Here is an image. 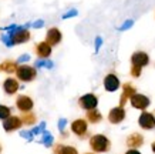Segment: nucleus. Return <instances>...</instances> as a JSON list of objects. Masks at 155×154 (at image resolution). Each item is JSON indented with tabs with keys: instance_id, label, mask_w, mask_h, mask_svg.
<instances>
[{
	"instance_id": "f257e3e1",
	"label": "nucleus",
	"mask_w": 155,
	"mask_h": 154,
	"mask_svg": "<svg viewBox=\"0 0 155 154\" xmlns=\"http://www.w3.org/2000/svg\"><path fill=\"white\" fill-rule=\"evenodd\" d=\"M150 63V57L145 51H135L131 56V76L134 77H140L141 70L148 66Z\"/></svg>"
},
{
	"instance_id": "f03ea898",
	"label": "nucleus",
	"mask_w": 155,
	"mask_h": 154,
	"mask_svg": "<svg viewBox=\"0 0 155 154\" xmlns=\"http://www.w3.org/2000/svg\"><path fill=\"white\" fill-rule=\"evenodd\" d=\"M90 145L91 149L97 151V153H104V151H108L110 147H111V143L105 135L103 134H95L90 139Z\"/></svg>"
},
{
	"instance_id": "7ed1b4c3",
	"label": "nucleus",
	"mask_w": 155,
	"mask_h": 154,
	"mask_svg": "<svg viewBox=\"0 0 155 154\" xmlns=\"http://www.w3.org/2000/svg\"><path fill=\"white\" fill-rule=\"evenodd\" d=\"M12 39V43L14 44H21V43H26L30 40V32L24 26H17V29H14L13 32L7 33Z\"/></svg>"
},
{
	"instance_id": "20e7f679",
	"label": "nucleus",
	"mask_w": 155,
	"mask_h": 154,
	"mask_svg": "<svg viewBox=\"0 0 155 154\" xmlns=\"http://www.w3.org/2000/svg\"><path fill=\"white\" fill-rule=\"evenodd\" d=\"M16 74H17V79L21 80V81H31V80L36 79V69L34 67H30V66H19L16 69Z\"/></svg>"
},
{
	"instance_id": "39448f33",
	"label": "nucleus",
	"mask_w": 155,
	"mask_h": 154,
	"mask_svg": "<svg viewBox=\"0 0 155 154\" xmlns=\"http://www.w3.org/2000/svg\"><path fill=\"white\" fill-rule=\"evenodd\" d=\"M138 124L144 130H152L155 128V116L148 111H142L138 118Z\"/></svg>"
},
{
	"instance_id": "423d86ee",
	"label": "nucleus",
	"mask_w": 155,
	"mask_h": 154,
	"mask_svg": "<svg viewBox=\"0 0 155 154\" xmlns=\"http://www.w3.org/2000/svg\"><path fill=\"white\" fill-rule=\"evenodd\" d=\"M78 104H80L81 108L84 110H93V108H97V104H98V98L95 97L94 94H84L81 96L80 100H78Z\"/></svg>"
},
{
	"instance_id": "0eeeda50",
	"label": "nucleus",
	"mask_w": 155,
	"mask_h": 154,
	"mask_svg": "<svg viewBox=\"0 0 155 154\" xmlns=\"http://www.w3.org/2000/svg\"><path fill=\"white\" fill-rule=\"evenodd\" d=\"M130 101H131V106L132 107L138 108V110H145L148 106H150V98L144 96V94H138L135 93L130 98Z\"/></svg>"
},
{
	"instance_id": "6e6552de",
	"label": "nucleus",
	"mask_w": 155,
	"mask_h": 154,
	"mask_svg": "<svg viewBox=\"0 0 155 154\" xmlns=\"http://www.w3.org/2000/svg\"><path fill=\"white\" fill-rule=\"evenodd\" d=\"M124 118H125V110L121 106H117V107L111 108V111L108 114V120H110V123H113V124L121 123Z\"/></svg>"
},
{
	"instance_id": "1a4fd4ad",
	"label": "nucleus",
	"mask_w": 155,
	"mask_h": 154,
	"mask_svg": "<svg viewBox=\"0 0 155 154\" xmlns=\"http://www.w3.org/2000/svg\"><path fill=\"white\" fill-rule=\"evenodd\" d=\"M21 124H23V121H21V118H20V117L9 116L7 118H5V121H3V128H5L6 131H13V130L20 128Z\"/></svg>"
},
{
	"instance_id": "9d476101",
	"label": "nucleus",
	"mask_w": 155,
	"mask_h": 154,
	"mask_svg": "<svg viewBox=\"0 0 155 154\" xmlns=\"http://www.w3.org/2000/svg\"><path fill=\"white\" fill-rule=\"evenodd\" d=\"M61 32L58 30L57 27H51L50 30L47 32V34H46V43L47 44H50V46H56V44H58V43L61 42Z\"/></svg>"
},
{
	"instance_id": "9b49d317",
	"label": "nucleus",
	"mask_w": 155,
	"mask_h": 154,
	"mask_svg": "<svg viewBox=\"0 0 155 154\" xmlns=\"http://www.w3.org/2000/svg\"><path fill=\"white\" fill-rule=\"evenodd\" d=\"M135 93H137V90H135V87H134L131 83L124 84V86H122V94H121V100H120V106L124 107V104L127 103L128 98H131Z\"/></svg>"
},
{
	"instance_id": "f8f14e48",
	"label": "nucleus",
	"mask_w": 155,
	"mask_h": 154,
	"mask_svg": "<svg viewBox=\"0 0 155 154\" xmlns=\"http://www.w3.org/2000/svg\"><path fill=\"white\" fill-rule=\"evenodd\" d=\"M16 106L23 113H27L33 108V100L30 97H27V96H19L17 100H16Z\"/></svg>"
},
{
	"instance_id": "ddd939ff",
	"label": "nucleus",
	"mask_w": 155,
	"mask_h": 154,
	"mask_svg": "<svg viewBox=\"0 0 155 154\" xmlns=\"http://www.w3.org/2000/svg\"><path fill=\"white\" fill-rule=\"evenodd\" d=\"M104 87H105V90L107 91H115V90H118V87H120V80H118V77L115 74H107L105 76V79H104Z\"/></svg>"
},
{
	"instance_id": "4468645a",
	"label": "nucleus",
	"mask_w": 155,
	"mask_h": 154,
	"mask_svg": "<svg viewBox=\"0 0 155 154\" xmlns=\"http://www.w3.org/2000/svg\"><path fill=\"white\" fill-rule=\"evenodd\" d=\"M71 130H73L74 134L78 135V137H83V135L87 133V121L83 120V118L75 120V121H73V124H71Z\"/></svg>"
},
{
	"instance_id": "2eb2a0df",
	"label": "nucleus",
	"mask_w": 155,
	"mask_h": 154,
	"mask_svg": "<svg viewBox=\"0 0 155 154\" xmlns=\"http://www.w3.org/2000/svg\"><path fill=\"white\" fill-rule=\"evenodd\" d=\"M142 144H144V137L140 133H132L131 135L127 137V145L130 149H137Z\"/></svg>"
},
{
	"instance_id": "dca6fc26",
	"label": "nucleus",
	"mask_w": 155,
	"mask_h": 154,
	"mask_svg": "<svg viewBox=\"0 0 155 154\" xmlns=\"http://www.w3.org/2000/svg\"><path fill=\"white\" fill-rule=\"evenodd\" d=\"M36 53H37L38 57H41V59H47V57L51 54V46L47 44L46 42L38 43L37 46H36Z\"/></svg>"
},
{
	"instance_id": "f3484780",
	"label": "nucleus",
	"mask_w": 155,
	"mask_h": 154,
	"mask_svg": "<svg viewBox=\"0 0 155 154\" xmlns=\"http://www.w3.org/2000/svg\"><path fill=\"white\" fill-rule=\"evenodd\" d=\"M3 89H5V91L7 94H14L20 89V86L16 79H6L5 83H3Z\"/></svg>"
},
{
	"instance_id": "a211bd4d",
	"label": "nucleus",
	"mask_w": 155,
	"mask_h": 154,
	"mask_svg": "<svg viewBox=\"0 0 155 154\" xmlns=\"http://www.w3.org/2000/svg\"><path fill=\"white\" fill-rule=\"evenodd\" d=\"M54 154H78V151L70 145H57L54 149Z\"/></svg>"
},
{
	"instance_id": "6ab92c4d",
	"label": "nucleus",
	"mask_w": 155,
	"mask_h": 154,
	"mask_svg": "<svg viewBox=\"0 0 155 154\" xmlns=\"http://www.w3.org/2000/svg\"><path fill=\"white\" fill-rule=\"evenodd\" d=\"M0 69L3 71H6V73H14L16 69H17V63H14V61H12V60H6L2 63Z\"/></svg>"
},
{
	"instance_id": "aec40b11",
	"label": "nucleus",
	"mask_w": 155,
	"mask_h": 154,
	"mask_svg": "<svg viewBox=\"0 0 155 154\" xmlns=\"http://www.w3.org/2000/svg\"><path fill=\"white\" fill-rule=\"evenodd\" d=\"M87 118H88V121H91V123H100L101 118H103V116H101V113H100L98 110L93 108V110H88Z\"/></svg>"
},
{
	"instance_id": "412c9836",
	"label": "nucleus",
	"mask_w": 155,
	"mask_h": 154,
	"mask_svg": "<svg viewBox=\"0 0 155 154\" xmlns=\"http://www.w3.org/2000/svg\"><path fill=\"white\" fill-rule=\"evenodd\" d=\"M53 141H54V139H53V135L48 133V131H43V139H41V143L46 147H51Z\"/></svg>"
},
{
	"instance_id": "4be33fe9",
	"label": "nucleus",
	"mask_w": 155,
	"mask_h": 154,
	"mask_svg": "<svg viewBox=\"0 0 155 154\" xmlns=\"http://www.w3.org/2000/svg\"><path fill=\"white\" fill-rule=\"evenodd\" d=\"M21 121H23L24 124H33V123L36 121V116H34L33 113H30V111L24 113L23 117H21Z\"/></svg>"
},
{
	"instance_id": "5701e85b",
	"label": "nucleus",
	"mask_w": 155,
	"mask_h": 154,
	"mask_svg": "<svg viewBox=\"0 0 155 154\" xmlns=\"http://www.w3.org/2000/svg\"><path fill=\"white\" fill-rule=\"evenodd\" d=\"M36 67H47V69H53V61H50V60H37L36 61Z\"/></svg>"
},
{
	"instance_id": "b1692460",
	"label": "nucleus",
	"mask_w": 155,
	"mask_h": 154,
	"mask_svg": "<svg viewBox=\"0 0 155 154\" xmlns=\"http://www.w3.org/2000/svg\"><path fill=\"white\" fill-rule=\"evenodd\" d=\"M9 116H10V108L6 107V106H0V118L5 120V118H7Z\"/></svg>"
},
{
	"instance_id": "393cba45",
	"label": "nucleus",
	"mask_w": 155,
	"mask_h": 154,
	"mask_svg": "<svg viewBox=\"0 0 155 154\" xmlns=\"http://www.w3.org/2000/svg\"><path fill=\"white\" fill-rule=\"evenodd\" d=\"M77 14H78V12H77V10H75V9H71V10H68L66 14H63V17H61V19H63V20L70 19V17H74V16H77Z\"/></svg>"
},
{
	"instance_id": "a878e982",
	"label": "nucleus",
	"mask_w": 155,
	"mask_h": 154,
	"mask_svg": "<svg viewBox=\"0 0 155 154\" xmlns=\"http://www.w3.org/2000/svg\"><path fill=\"white\" fill-rule=\"evenodd\" d=\"M44 127H46V123H44V121H43V123H40V126L34 127L33 130H31V133H33V135H34V134H40V133H43V131H44Z\"/></svg>"
},
{
	"instance_id": "bb28decb",
	"label": "nucleus",
	"mask_w": 155,
	"mask_h": 154,
	"mask_svg": "<svg viewBox=\"0 0 155 154\" xmlns=\"http://www.w3.org/2000/svg\"><path fill=\"white\" fill-rule=\"evenodd\" d=\"M2 42L5 43L7 47H12V46H13V43H12V39H10L9 34H3V36H2Z\"/></svg>"
},
{
	"instance_id": "cd10ccee",
	"label": "nucleus",
	"mask_w": 155,
	"mask_h": 154,
	"mask_svg": "<svg viewBox=\"0 0 155 154\" xmlns=\"http://www.w3.org/2000/svg\"><path fill=\"white\" fill-rule=\"evenodd\" d=\"M20 135H21L23 139H26V140H28V141L33 140V133H31V131H21Z\"/></svg>"
},
{
	"instance_id": "c85d7f7f",
	"label": "nucleus",
	"mask_w": 155,
	"mask_h": 154,
	"mask_svg": "<svg viewBox=\"0 0 155 154\" xmlns=\"http://www.w3.org/2000/svg\"><path fill=\"white\" fill-rule=\"evenodd\" d=\"M132 24H134V22H132V20H127V22H125V23L122 24L121 27H120V32H124V30H127V29H130L132 26Z\"/></svg>"
},
{
	"instance_id": "c756f323",
	"label": "nucleus",
	"mask_w": 155,
	"mask_h": 154,
	"mask_svg": "<svg viewBox=\"0 0 155 154\" xmlns=\"http://www.w3.org/2000/svg\"><path fill=\"white\" fill-rule=\"evenodd\" d=\"M66 124H67V120H66V118H60V120H58V130H60L61 133L64 131V127H66Z\"/></svg>"
},
{
	"instance_id": "7c9ffc66",
	"label": "nucleus",
	"mask_w": 155,
	"mask_h": 154,
	"mask_svg": "<svg viewBox=\"0 0 155 154\" xmlns=\"http://www.w3.org/2000/svg\"><path fill=\"white\" fill-rule=\"evenodd\" d=\"M30 60V56L28 54H23V56H20L17 59V63H24V61H28Z\"/></svg>"
},
{
	"instance_id": "2f4dec72",
	"label": "nucleus",
	"mask_w": 155,
	"mask_h": 154,
	"mask_svg": "<svg viewBox=\"0 0 155 154\" xmlns=\"http://www.w3.org/2000/svg\"><path fill=\"white\" fill-rule=\"evenodd\" d=\"M34 29H40V27H43L44 26V20H37V22H34L33 24H31Z\"/></svg>"
},
{
	"instance_id": "473e14b6",
	"label": "nucleus",
	"mask_w": 155,
	"mask_h": 154,
	"mask_svg": "<svg viewBox=\"0 0 155 154\" xmlns=\"http://www.w3.org/2000/svg\"><path fill=\"white\" fill-rule=\"evenodd\" d=\"M101 44H103V39H101V37H97V39H95V51L100 50Z\"/></svg>"
},
{
	"instance_id": "72a5a7b5",
	"label": "nucleus",
	"mask_w": 155,
	"mask_h": 154,
	"mask_svg": "<svg viewBox=\"0 0 155 154\" xmlns=\"http://www.w3.org/2000/svg\"><path fill=\"white\" fill-rule=\"evenodd\" d=\"M125 154H141V153H140L138 150H135V149H131V150H128Z\"/></svg>"
},
{
	"instance_id": "f704fd0d",
	"label": "nucleus",
	"mask_w": 155,
	"mask_h": 154,
	"mask_svg": "<svg viewBox=\"0 0 155 154\" xmlns=\"http://www.w3.org/2000/svg\"><path fill=\"white\" fill-rule=\"evenodd\" d=\"M151 149H152V151H154V153H155V141H154V143H152V145H151Z\"/></svg>"
},
{
	"instance_id": "c9c22d12",
	"label": "nucleus",
	"mask_w": 155,
	"mask_h": 154,
	"mask_svg": "<svg viewBox=\"0 0 155 154\" xmlns=\"http://www.w3.org/2000/svg\"><path fill=\"white\" fill-rule=\"evenodd\" d=\"M85 154H91V153H85Z\"/></svg>"
},
{
	"instance_id": "e433bc0d",
	"label": "nucleus",
	"mask_w": 155,
	"mask_h": 154,
	"mask_svg": "<svg viewBox=\"0 0 155 154\" xmlns=\"http://www.w3.org/2000/svg\"><path fill=\"white\" fill-rule=\"evenodd\" d=\"M0 150H2V147H0Z\"/></svg>"
}]
</instances>
